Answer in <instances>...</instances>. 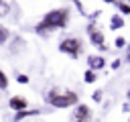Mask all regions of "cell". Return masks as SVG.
<instances>
[{
    "label": "cell",
    "mask_w": 130,
    "mask_h": 122,
    "mask_svg": "<svg viewBox=\"0 0 130 122\" xmlns=\"http://www.w3.org/2000/svg\"><path fill=\"white\" fill-rule=\"evenodd\" d=\"M114 47H116V49H126V47H128V41H126L122 35H118V37L114 39Z\"/></svg>",
    "instance_id": "15"
},
{
    "label": "cell",
    "mask_w": 130,
    "mask_h": 122,
    "mask_svg": "<svg viewBox=\"0 0 130 122\" xmlns=\"http://www.w3.org/2000/svg\"><path fill=\"white\" fill-rule=\"evenodd\" d=\"M16 81H18L20 85H26V83L30 81V77H28L26 73H16Z\"/></svg>",
    "instance_id": "17"
},
{
    "label": "cell",
    "mask_w": 130,
    "mask_h": 122,
    "mask_svg": "<svg viewBox=\"0 0 130 122\" xmlns=\"http://www.w3.org/2000/svg\"><path fill=\"white\" fill-rule=\"evenodd\" d=\"M116 6H118V12H120L122 16H128V14H130V4H128L126 0H118Z\"/></svg>",
    "instance_id": "13"
},
{
    "label": "cell",
    "mask_w": 130,
    "mask_h": 122,
    "mask_svg": "<svg viewBox=\"0 0 130 122\" xmlns=\"http://www.w3.org/2000/svg\"><path fill=\"white\" fill-rule=\"evenodd\" d=\"M83 81H85V83H95V81H98V71H93V69L87 67V69L83 71Z\"/></svg>",
    "instance_id": "12"
},
{
    "label": "cell",
    "mask_w": 130,
    "mask_h": 122,
    "mask_svg": "<svg viewBox=\"0 0 130 122\" xmlns=\"http://www.w3.org/2000/svg\"><path fill=\"white\" fill-rule=\"evenodd\" d=\"M43 100L49 108L55 110H65V108H73L79 104V94L73 89H61V87H51L43 94Z\"/></svg>",
    "instance_id": "2"
},
{
    "label": "cell",
    "mask_w": 130,
    "mask_h": 122,
    "mask_svg": "<svg viewBox=\"0 0 130 122\" xmlns=\"http://www.w3.org/2000/svg\"><path fill=\"white\" fill-rule=\"evenodd\" d=\"M102 2H106V4H116L118 0H102Z\"/></svg>",
    "instance_id": "22"
},
{
    "label": "cell",
    "mask_w": 130,
    "mask_h": 122,
    "mask_svg": "<svg viewBox=\"0 0 130 122\" xmlns=\"http://www.w3.org/2000/svg\"><path fill=\"white\" fill-rule=\"evenodd\" d=\"M110 67L116 71V69H120L122 67V59H112V63H110Z\"/></svg>",
    "instance_id": "19"
},
{
    "label": "cell",
    "mask_w": 130,
    "mask_h": 122,
    "mask_svg": "<svg viewBox=\"0 0 130 122\" xmlns=\"http://www.w3.org/2000/svg\"><path fill=\"white\" fill-rule=\"evenodd\" d=\"M87 67L89 69H93V71H102V69H106V65H108V61H106V57L104 55H100V53H93V55H87Z\"/></svg>",
    "instance_id": "6"
},
{
    "label": "cell",
    "mask_w": 130,
    "mask_h": 122,
    "mask_svg": "<svg viewBox=\"0 0 130 122\" xmlns=\"http://www.w3.org/2000/svg\"><path fill=\"white\" fill-rule=\"evenodd\" d=\"M69 18H71V8L69 6H59V8H51L49 12H45V16L35 24V33L41 35V37H49L51 33H57V30H63L67 24H69Z\"/></svg>",
    "instance_id": "1"
},
{
    "label": "cell",
    "mask_w": 130,
    "mask_h": 122,
    "mask_svg": "<svg viewBox=\"0 0 130 122\" xmlns=\"http://www.w3.org/2000/svg\"><path fill=\"white\" fill-rule=\"evenodd\" d=\"M91 100H93L95 104H102V102H104V89H95V92L91 94Z\"/></svg>",
    "instance_id": "16"
},
{
    "label": "cell",
    "mask_w": 130,
    "mask_h": 122,
    "mask_svg": "<svg viewBox=\"0 0 130 122\" xmlns=\"http://www.w3.org/2000/svg\"><path fill=\"white\" fill-rule=\"evenodd\" d=\"M8 14H10V4H8V2L0 4V18H4V16H8Z\"/></svg>",
    "instance_id": "18"
},
{
    "label": "cell",
    "mask_w": 130,
    "mask_h": 122,
    "mask_svg": "<svg viewBox=\"0 0 130 122\" xmlns=\"http://www.w3.org/2000/svg\"><path fill=\"white\" fill-rule=\"evenodd\" d=\"M12 39V33H10V28L6 26V24H2L0 22V47H4L8 41Z\"/></svg>",
    "instance_id": "11"
},
{
    "label": "cell",
    "mask_w": 130,
    "mask_h": 122,
    "mask_svg": "<svg viewBox=\"0 0 130 122\" xmlns=\"http://www.w3.org/2000/svg\"><path fill=\"white\" fill-rule=\"evenodd\" d=\"M57 49H59V53H63V55H67L69 59H73V61H75V59H79V57H81V53H83L85 45H83V41H81L79 37L69 35V37H63V39L59 41Z\"/></svg>",
    "instance_id": "3"
},
{
    "label": "cell",
    "mask_w": 130,
    "mask_h": 122,
    "mask_svg": "<svg viewBox=\"0 0 130 122\" xmlns=\"http://www.w3.org/2000/svg\"><path fill=\"white\" fill-rule=\"evenodd\" d=\"M85 33H87V37H89V45H93L98 51H108L110 47H108V43H106V33L102 30V28H98V24H95V20H89L87 22V26H85Z\"/></svg>",
    "instance_id": "4"
},
{
    "label": "cell",
    "mask_w": 130,
    "mask_h": 122,
    "mask_svg": "<svg viewBox=\"0 0 130 122\" xmlns=\"http://www.w3.org/2000/svg\"><path fill=\"white\" fill-rule=\"evenodd\" d=\"M91 120H93V110H91L87 104L79 102L77 106H73L71 122H91Z\"/></svg>",
    "instance_id": "5"
},
{
    "label": "cell",
    "mask_w": 130,
    "mask_h": 122,
    "mask_svg": "<svg viewBox=\"0 0 130 122\" xmlns=\"http://www.w3.org/2000/svg\"><path fill=\"white\" fill-rule=\"evenodd\" d=\"M45 110H41V108H26V110H20V112H14V116H12V122H22L24 118H30V116H39V114H43Z\"/></svg>",
    "instance_id": "8"
},
{
    "label": "cell",
    "mask_w": 130,
    "mask_h": 122,
    "mask_svg": "<svg viewBox=\"0 0 130 122\" xmlns=\"http://www.w3.org/2000/svg\"><path fill=\"white\" fill-rule=\"evenodd\" d=\"M124 61L130 65V43H128V47H126V53H124Z\"/></svg>",
    "instance_id": "20"
},
{
    "label": "cell",
    "mask_w": 130,
    "mask_h": 122,
    "mask_svg": "<svg viewBox=\"0 0 130 122\" xmlns=\"http://www.w3.org/2000/svg\"><path fill=\"white\" fill-rule=\"evenodd\" d=\"M122 112H124V114H128V112H130V102H128V100L122 104Z\"/></svg>",
    "instance_id": "21"
},
{
    "label": "cell",
    "mask_w": 130,
    "mask_h": 122,
    "mask_svg": "<svg viewBox=\"0 0 130 122\" xmlns=\"http://www.w3.org/2000/svg\"><path fill=\"white\" fill-rule=\"evenodd\" d=\"M124 24H126V16H122L120 12H114L110 16V30H120L124 28Z\"/></svg>",
    "instance_id": "10"
},
{
    "label": "cell",
    "mask_w": 130,
    "mask_h": 122,
    "mask_svg": "<svg viewBox=\"0 0 130 122\" xmlns=\"http://www.w3.org/2000/svg\"><path fill=\"white\" fill-rule=\"evenodd\" d=\"M4 2H6V0H0V4H4Z\"/></svg>",
    "instance_id": "24"
},
{
    "label": "cell",
    "mask_w": 130,
    "mask_h": 122,
    "mask_svg": "<svg viewBox=\"0 0 130 122\" xmlns=\"http://www.w3.org/2000/svg\"><path fill=\"white\" fill-rule=\"evenodd\" d=\"M126 100H128V102H130V87H128V89H126Z\"/></svg>",
    "instance_id": "23"
},
{
    "label": "cell",
    "mask_w": 130,
    "mask_h": 122,
    "mask_svg": "<svg viewBox=\"0 0 130 122\" xmlns=\"http://www.w3.org/2000/svg\"><path fill=\"white\" fill-rule=\"evenodd\" d=\"M8 85H10V77L6 75V71H2V69H0V92L8 89Z\"/></svg>",
    "instance_id": "14"
},
{
    "label": "cell",
    "mask_w": 130,
    "mask_h": 122,
    "mask_svg": "<svg viewBox=\"0 0 130 122\" xmlns=\"http://www.w3.org/2000/svg\"><path fill=\"white\" fill-rule=\"evenodd\" d=\"M24 47H26V41L16 35V37H12V41H10V45H8V53H10V55H18V53L24 51Z\"/></svg>",
    "instance_id": "9"
},
{
    "label": "cell",
    "mask_w": 130,
    "mask_h": 122,
    "mask_svg": "<svg viewBox=\"0 0 130 122\" xmlns=\"http://www.w3.org/2000/svg\"><path fill=\"white\" fill-rule=\"evenodd\" d=\"M8 108L12 110V112H20V110H26L28 108V100L24 98V96H12L10 100H8Z\"/></svg>",
    "instance_id": "7"
}]
</instances>
